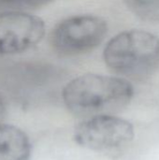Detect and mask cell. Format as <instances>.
Returning a JSON list of instances; mask_svg holds the SVG:
<instances>
[{"label": "cell", "instance_id": "3957f363", "mask_svg": "<svg viewBox=\"0 0 159 160\" xmlns=\"http://www.w3.org/2000/svg\"><path fill=\"white\" fill-rule=\"evenodd\" d=\"M108 32L107 22L96 15H76L60 22L52 30L51 43L62 55L71 56L97 48Z\"/></svg>", "mask_w": 159, "mask_h": 160}, {"label": "cell", "instance_id": "5b68a950", "mask_svg": "<svg viewBox=\"0 0 159 160\" xmlns=\"http://www.w3.org/2000/svg\"><path fill=\"white\" fill-rule=\"evenodd\" d=\"M45 35L44 22L22 11L0 12V56L23 52Z\"/></svg>", "mask_w": 159, "mask_h": 160}, {"label": "cell", "instance_id": "6da1fadb", "mask_svg": "<svg viewBox=\"0 0 159 160\" xmlns=\"http://www.w3.org/2000/svg\"><path fill=\"white\" fill-rule=\"evenodd\" d=\"M133 96L134 88L127 79L100 74L74 78L62 92L69 112L83 119L114 115L130 103Z\"/></svg>", "mask_w": 159, "mask_h": 160}, {"label": "cell", "instance_id": "9c48e42d", "mask_svg": "<svg viewBox=\"0 0 159 160\" xmlns=\"http://www.w3.org/2000/svg\"><path fill=\"white\" fill-rule=\"evenodd\" d=\"M7 112V104H6V100L4 96L2 95V93L0 92V123L1 121L4 119L5 115Z\"/></svg>", "mask_w": 159, "mask_h": 160}, {"label": "cell", "instance_id": "277c9868", "mask_svg": "<svg viewBox=\"0 0 159 160\" xmlns=\"http://www.w3.org/2000/svg\"><path fill=\"white\" fill-rule=\"evenodd\" d=\"M130 122L115 115H99L84 119L73 131L75 142L96 152H112L127 146L134 139Z\"/></svg>", "mask_w": 159, "mask_h": 160}, {"label": "cell", "instance_id": "7a4b0ae2", "mask_svg": "<svg viewBox=\"0 0 159 160\" xmlns=\"http://www.w3.org/2000/svg\"><path fill=\"white\" fill-rule=\"evenodd\" d=\"M103 57L110 69L124 79H149L159 68V38L140 29L119 33L107 43Z\"/></svg>", "mask_w": 159, "mask_h": 160}, {"label": "cell", "instance_id": "ba28073f", "mask_svg": "<svg viewBox=\"0 0 159 160\" xmlns=\"http://www.w3.org/2000/svg\"><path fill=\"white\" fill-rule=\"evenodd\" d=\"M53 0H0V12L22 11L48 5Z\"/></svg>", "mask_w": 159, "mask_h": 160}, {"label": "cell", "instance_id": "52a82bcc", "mask_svg": "<svg viewBox=\"0 0 159 160\" xmlns=\"http://www.w3.org/2000/svg\"><path fill=\"white\" fill-rule=\"evenodd\" d=\"M131 11L147 22H159V0H126Z\"/></svg>", "mask_w": 159, "mask_h": 160}, {"label": "cell", "instance_id": "8992f818", "mask_svg": "<svg viewBox=\"0 0 159 160\" xmlns=\"http://www.w3.org/2000/svg\"><path fill=\"white\" fill-rule=\"evenodd\" d=\"M31 142L19 128L0 123V160H29Z\"/></svg>", "mask_w": 159, "mask_h": 160}]
</instances>
